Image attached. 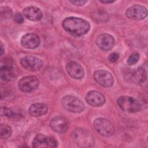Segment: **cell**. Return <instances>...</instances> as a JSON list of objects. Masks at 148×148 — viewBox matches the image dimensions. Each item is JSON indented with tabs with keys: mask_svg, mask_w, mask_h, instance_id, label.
<instances>
[{
	"mask_svg": "<svg viewBox=\"0 0 148 148\" xmlns=\"http://www.w3.org/2000/svg\"><path fill=\"white\" fill-rule=\"evenodd\" d=\"M62 25L66 31L76 36L86 34L90 28V25L88 21L75 17H69L65 18Z\"/></svg>",
	"mask_w": 148,
	"mask_h": 148,
	"instance_id": "obj_1",
	"label": "cell"
},
{
	"mask_svg": "<svg viewBox=\"0 0 148 148\" xmlns=\"http://www.w3.org/2000/svg\"><path fill=\"white\" fill-rule=\"evenodd\" d=\"M73 142L81 147H93L95 144L94 138L88 130L83 128H77L72 134Z\"/></svg>",
	"mask_w": 148,
	"mask_h": 148,
	"instance_id": "obj_2",
	"label": "cell"
},
{
	"mask_svg": "<svg viewBox=\"0 0 148 148\" xmlns=\"http://www.w3.org/2000/svg\"><path fill=\"white\" fill-rule=\"evenodd\" d=\"M120 108L124 111L128 113H135L140 110V103L132 97L121 96L117 99Z\"/></svg>",
	"mask_w": 148,
	"mask_h": 148,
	"instance_id": "obj_3",
	"label": "cell"
},
{
	"mask_svg": "<svg viewBox=\"0 0 148 148\" xmlns=\"http://www.w3.org/2000/svg\"><path fill=\"white\" fill-rule=\"evenodd\" d=\"M61 104L66 110L72 113H80L83 111L84 105L78 98L72 95H66L61 99Z\"/></svg>",
	"mask_w": 148,
	"mask_h": 148,
	"instance_id": "obj_4",
	"label": "cell"
},
{
	"mask_svg": "<svg viewBox=\"0 0 148 148\" xmlns=\"http://www.w3.org/2000/svg\"><path fill=\"white\" fill-rule=\"evenodd\" d=\"M94 126L96 131L101 135L110 136L114 134L113 125L109 120L105 118H98L94 120Z\"/></svg>",
	"mask_w": 148,
	"mask_h": 148,
	"instance_id": "obj_5",
	"label": "cell"
},
{
	"mask_svg": "<svg viewBox=\"0 0 148 148\" xmlns=\"http://www.w3.org/2000/svg\"><path fill=\"white\" fill-rule=\"evenodd\" d=\"M57 145V141L54 138L42 134L36 135L32 142V146L34 148L56 147Z\"/></svg>",
	"mask_w": 148,
	"mask_h": 148,
	"instance_id": "obj_6",
	"label": "cell"
},
{
	"mask_svg": "<svg viewBox=\"0 0 148 148\" xmlns=\"http://www.w3.org/2000/svg\"><path fill=\"white\" fill-rule=\"evenodd\" d=\"M39 84L38 79L34 76L23 77L18 83L19 89L24 92H30L36 90Z\"/></svg>",
	"mask_w": 148,
	"mask_h": 148,
	"instance_id": "obj_7",
	"label": "cell"
},
{
	"mask_svg": "<svg viewBox=\"0 0 148 148\" xmlns=\"http://www.w3.org/2000/svg\"><path fill=\"white\" fill-rule=\"evenodd\" d=\"M95 80L104 87H110L114 83V78L112 75L105 70H97L94 73Z\"/></svg>",
	"mask_w": 148,
	"mask_h": 148,
	"instance_id": "obj_8",
	"label": "cell"
},
{
	"mask_svg": "<svg viewBox=\"0 0 148 148\" xmlns=\"http://www.w3.org/2000/svg\"><path fill=\"white\" fill-rule=\"evenodd\" d=\"M20 62L25 69L30 71H39L43 66V62L40 58L32 56L23 57L21 58Z\"/></svg>",
	"mask_w": 148,
	"mask_h": 148,
	"instance_id": "obj_9",
	"label": "cell"
},
{
	"mask_svg": "<svg viewBox=\"0 0 148 148\" xmlns=\"http://www.w3.org/2000/svg\"><path fill=\"white\" fill-rule=\"evenodd\" d=\"M126 16L130 19L140 20L145 18L147 16V11L145 7L140 5H133L127 9Z\"/></svg>",
	"mask_w": 148,
	"mask_h": 148,
	"instance_id": "obj_10",
	"label": "cell"
},
{
	"mask_svg": "<svg viewBox=\"0 0 148 148\" xmlns=\"http://www.w3.org/2000/svg\"><path fill=\"white\" fill-rule=\"evenodd\" d=\"M114 39L108 34H102L96 39V44L101 50H109L114 45Z\"/></svg>",
	"mask_w": 148,
	"mask_h": 148,
	"instance_id": "obj_11",
	"label": "cell"
},
{
	"mask_svg": "<svg viewBox=\"0 0 148 148\" xmlns=\"http://www.w3.org/2000/svg\"><path fill=\"white\" fill-rule=\"evenodd\" d=\"M40 42V40L39 36L32 33H29L24 35L21 39V43L22 46L26 49H34L38 47Z\"/></svg>",
	"mask_w": 148,
	"mask_h": 148,
	"instance_id": "obj_12",
	"label": "cell"
},
{
	"mask_svg": "<svg viewBox=\"0 0 148 148\" xmlns=\"http://www.w3.org/2000/svg\"><path fill=\"white\" fill-rule=\"evenodd\" d=\"M86 99L87 102L92 106H100L105 103L104 95L95 90L89 91L86 95Z\"/></svg>",
	"mask_w": 148,
	"mask_h": 148,
	"instance_id": "obj_13",
	"label": "cell"
},
{
	"mask_svg": "<svg viewBox=\"0 0 148 148\" xmlns=\"http://www.w3.org/2000/svg\"><path fill=\"white\" fill-rule=\"evenodd\" d=\"M50 127L54 132L63 133L68 130L69 123L65 118L61 116H57L51 119Z\"/></svg>",
	"mask_w": 148,
	"mask_h": 148,
	"instance_id": "obj_14",
	"label": "cell"
},
{
	"mask_svg": "<svg viewBox=\"0 0 148 148\" xmlns=\"http://www.w3.org/2000/svg\"><path fill=\"white\" fill-rule=\"evenodd\" d=\"M66 69L72 77L76 79H80L84 77V71L82 66L76 62L71 61L66 64Z\"/></svg>",
	"mask_w": 148,
	"mask_h": 148,
	"instance_id": "obj_15",
	"label": "cell"
},
{
	"mask_svg": "<svg viewBox=\"0 0 148 148\" xmlns=\"http://www.w3.org/2000/svg\"><path fill=\"white\" fill-rule=\"evenodd\" d=\"M23 13L24 16L31 21H39L42 18L43 14L40 9L35 6H28L25 8Z\"/></svg>",
	"mask_w": 148,
	"mask_h": 148,
	"instance_id": "obj_16",
	"label": "cell"
},
{
	"mask_svg": "<svg viewBox=\"0 0 148 148\" xmlns=\"http://www.w3.org/2000/svg\"><path fill=\"white\" fill-rule=\"evenodd\" d=\"M129 79L136 84L144 83L146 79V72L142 67H139L136 70L130 72Z\"/></svg>",
	"mask_w": 148,
	"mask_h": 148,
	"instance_id": "obj_17",
	"label": "cell"
},
{
	"mask_svg": "<svg viewBox=\"0 0 148 148\" xmlns=\"http://www.w3.org/2000/svg\"><path fill=\"white\" fill-rule=\"evenodd\" d=\"M16 77L14 68L10 65H5L1 68V79L3 81H11Z\"/></svg>",
	"mask_w": 148,
	"mask_h": 148,
	"instance_id": "obj_18",
	"label": "cell"
},
{
	"mask_svg": "<svg viewBox=\"0 0 148 148\" xmlns=\"http://www.w3.org/2000/svg\"><path fill=\"white\" fill-rule=\"evenodd\" d=\"M47 106L43 103H35L31 105L29 108V113L34 117H39L47 113Z\"/></svg>",
	"mask_w": 148,
	"mask_h": 148,
	"instance_id": "obj_19",
	"label": "cell"
},
{
	"mask_svg": "<svg viewBox=\"0 0 148 148\" xmlns=\"http://www.w3.org/2000/svg\"><path fill=\"white\" fill-rule=\"evenodd\" d=\"M12 134V128L6 124L0 125V137L2 139L9 138Z\"/></svg>",
	"mask_w": 148,
	"mask_h": 148,
	"instance_id": "obj_20",
	"label": "cell"
},
{
	"mask_svg": "<svg viewBox=\"0 0 148 148\" xmlns=\"http://www.w3.org/2000/svg\"><path fill=\"white\" fill-rule=\"evenodd\" d=\"M12 9L7 6L1 7V20H6L10 18L12 16Z\"/></svg>",
	"mask_w": 148,
	"mask_h": 148,
	"instance_id": "obj_21",
	"label": "cell"
},
{
	"mask_svg": "<svg viewBox=\"0 0 148 148\" xmlns=\"http://www.w3.org/2000/svg\"><path fill=\"white\" fill-rule=\"evenodd\" d=\"M0 113L1 116H5L8 117H12L14 116L13 111L6 106H1L0 109Z\"/></svg>",
	"mask_w": 148,
	"mask_h": 148,
	"instance_id": "obj_22",
	"label": "cell"
},
{
	"mask_svg": "<svg viewBox=\"0 0 148 148\" xmlns=\"http://www.w3.org/2000/svg\"><path fill=\"white\" fill-rule=\"evenodd\" d=\"M139 59V54L137 53L132 54L127 60V64L130 65L135 64Z\"/></svg>",
	"mask_w": 148,
	"mask_h": 148,
	"instance_id": "obj_23",
	"label": "cell"
},
{
	"mask_svg": "<svg viewBox=\"0 0 148 148\" xmlns=\"http://www.w3.org/2000/svg\"><path fill=\"white\" fill-rule=\"evenodd\" d=\"M13 21L17 24H22L24 22L23 16L20 13H16L13 15Z\"/></svg>",
	"mask_w": 148,
	"mask_h": 148,
	"instance_id": "obj_24",
	"label": "cell"
},
{
	"mask_svg": "<svg viewBox=\"0 0 148 148\" xmlns=\"http://www.w3.org/2000/svg\"><path fill=\"white\" fill-rule=\"evenodd\" d=\"M119 54L116 53H113L110 54L108 57V60L111 62H116L118 58H119Z\"/></svg>",
	"mask_w": 148,
	"mask_h": 148,
	"instance_id": "obj_25",
	"label": "cell"
},
{
	"mask_svg": "<svg viewBox=\"0 0 148 148\" xmlns=\"http://www.w3.org/2000/svg\"><path fill=\"white\" fill-rule=\"evenodd\" d=\"M71 3H72L73 5L76 6H83L84 4H86L87 2V1L84 0H80V1H69Z\"/></svg>",
	"mask_w": 148,
	"mask_h": 148,
	"instance_id": "obj_26",
	"label": "cell"
},
{
	"mask_svg": "<svg viewBox=\"0 0 148 148\" xmlns=\"http://www.w3.org/2000/svg\"><path fill=\"white\" fill-rule=\"evenodd\" d=\"M99 2L101 3H113V2H114L115 1H99Z\"/></svg>",
	"mask_w": 148,
	"mask_h": 148,
	"instance_id": "obj_27",
	"label": "cell"
},
{
	"mask_svg": "<svg viewBox=\"0 0 148 148\" xmlns=\"http://www.w3.org/2000/svg\"><path fill=\"white\" fill-rule=\"evenodd\" d=\"M1 55L2 56L3 53V44L2 43V42L1 43Z\"/></svg>",
	"mask_w": 148,
	"mask_h": 148,
	"instance_id": "obj_28",
	"label": "cell"
}]
</instances>
